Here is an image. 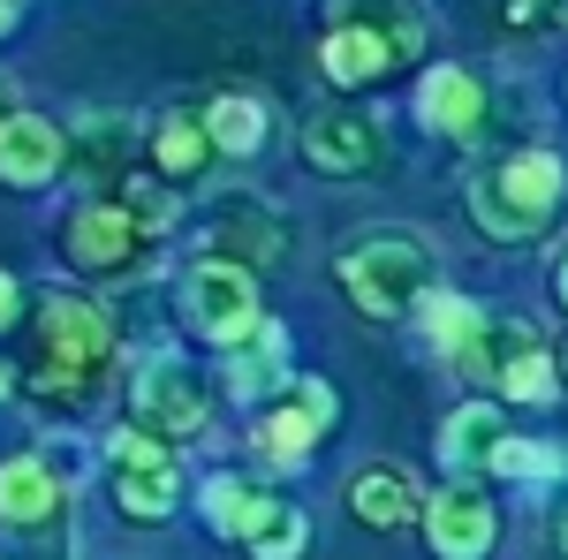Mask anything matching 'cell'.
<instances>
[{
	"label": "cell",
	"instance_id": "obj_1",
	"mask_svg": "<svg viewBox=\"0 0 568 560\" xmlns=\"http://www.w3.org/2000/svg\"><path fill=\"white\" fill-rule=\"evenodd\" d=\"M568 197V160L561 152H546V144H524V152H508V160H493V167L470 182V213L493 243H530L554 205Z\"/></svg>",
	"mask_w": 568,
	"mask_h": 560
},
{
	"label": "cell",
	"instance_id": "obj_2",
	"mask_svg": "<svg viewBox=\"0 0 568 560\" xmlns=\"http://www.w3.org/2000/svg\"><path fill=\"white\" fill-rule=\"evenodd\" d=\"M342 288L364 318H402V310H425L433 296V243L417 235H356L349 251L334 258Z\"/></svg>",
	"mask_w": 568,
	"mask_h": 560
},
{
	"label": "cell",
	"instance_id": "obj_3",
	"mask_svg": "<svg viewBox=\"0 0 568 560\" xmlns=\"http://www.w3.org/2000/svg\"><path fill=\"white\" fill-rule=\"evenodd\" d=\"M182 318H190V334L213 348H235L251 342L265 326V303H258V273H243V265H190L182 273Z\"/></svg>",
	"mask_w": 568,
	"mask_h": 560
},
{
	"label": "cell",
	"instance_id": "obj_4",
	"mask_svg": "<svg viewBox=\"0 0 568 560\" xmlns=\"http://www.w3.org/2000/svg\"><path fill=\"white\" fill-rule=\"evenodd\" d=\"M130 409H136V431H152L160 447L168 439H197V431L213 425V394H205V379L190 371V356H144L130 379Z\"/></svg>",
	"mask_w": 568,
	"mask_h": 560
},
{
	"label": "cell",
	"instance_id": "obj_5",
	"mask_svg": "<svg viewBox=\"0 0 568 560\" xmlns=\"http://www.w3.org/2000/svg\"><path fill=\"white\" fill-rule=\"evenodd\" d=\"M106 485H114V508L136 516V522L175 516V500H182L175 455H168L152 431H136V425H122L114 439H106Z\"/></svg>",
	"mask_w": 568,
	"mask_h": 560
},
{
	"label": "cell",
	"instance_id": "obj_6",
	"mask_svg": "<svg viewBox=\"0 0 568 560\" xmlns=\"http://www.w3.org/2000/svg\"><path fill=\"white\" fill-rule=\"evenodd\" d=\"M402 53H417V16H356V23H334L326 45H318V69L342 91L379 84Z\"/></svg>",
	"mask_w": 568,
	"mask_h": 560
},
{
	"label": "cell",
	"instance_id": "obj_7",
	"mask_svg": "<svg viewBox=\"0 0 568 560\" xmlns=\"http://www.w3.org/2000/svg\"><path fill=\"white\" fill-rule=\"evenodd\" d=\"M304 167L334 174V182H356V174H387V130L356 106H326L304 122Z\"/></svg>",
	"mask_w": 568,
	"mask_h": 560
},
{
	"label": "cell",
	"instance_id": "obj_8",
	"mask_svg": "<svg viewBox=\"0 0 568 560\" xmlns=\"http://www.w3.org/2000/svg\"><path fill=\"white\" fill-rule=\"evenodd\" d=\"M205 243H213L220 265H243V273H258V265L288 258V227H281V213H273L265 197H251V190H227V197L213 205Z\"/></svg>",
	"mask_w": 568,
	"mask_h": 560
},
{
	"label": "cell",
	"instance_id": "obj_9",
	"mask_svg": "<svg viewBox=\"0 0 568 560\" xmlns=\"http://www.w3.org/2000/svg\"><path fill=\"white\" fill-rule=\"evenodd\" d=\"M39 334H45V364L53 371H69V379H91L99 364H106V348H114V326H106V310L84 296H45L39 310Z\"/></svg>",
	"mask_w": 568,
	"mask_h": 560
},
{
	"label": "cell",
	"instance_id": "obj_10",
	"mask_svg": "<svg viewBox=\"0 0 568 560\" xmlns=\"http://www.w3.org/2000/svg\"><path fill=\"white\" fill-rule=\"evenodd\" d=\"M425 546L439 560H485L500 546V508L485 500L478 485H447L425 500Z\"/></svg>",
	"mask_w": 568,
	"mask_h": 560
},
{
	"label": "cell",
	"instance_id": "obj_11",
	"mask_svg": "<svg viewBox=\"0 0 568 560\" xmlns=\"http://www.w3.org/2000/svg\"><path fill=\"white\" fill-rule=\"evenodd\" d=\"M326 431H334V387H326V379H296L281 409H265L258 447H265V462H273V470H288V462H304Z\"/></svg>",
	"mask_w": 568,
	"mask_h": 560
},
{
	"label": "cell",
	"instance_id": "obj_12",
	"mask_svg": "<svg viewBox=\"0 0 568 560\" xmlns=\"http://www.w3.org/2000/svg\"><path fill=\"white\" fill-rule=\"evenodd\" d=\"M136 243H144V227L122 205H84V213L61 220V251H69V265H84V273H122L136 258Z\"/></svg>",
	"mask_w": 568,
	"mask_h": 560
},
{
	"label": "cell",
	"instance_id": "obj_13",
	"mask_svg": "<svg viewBox=\"0 0 568 560\" xmlns=\"http://www.w3.org/2000/svg\"><path fill=\"white\" fill-rule=\"evenodd\" d=\"M205 516H213L220 538H243V546H265L281 522L296 516L288 500H273L265 485H251V477H213V492H205Z\"/></svg>",
	"mask_w": 568,
	"mask_h": 560
},
{
	"label": "cell",
	"instance_id": "obj_14",
	"mask_svg": "<svg viewBox=\"0 0 568 560\" xmlns=\"http://www.w3.org/2000/svg\"><path fill=\"white\" fill-rule=\"evenodd\" d=\"M349 516L364 530H402V522L425 516V492H417V477L402 470V462H364L349 477Z\"/></svg>",
	"mask_w": 568,
	"mask_h": 560
},
{
	"label": "cell",
	"instance_id": "obj_15",
	"mask_svg": "<svg viewBox=\"0 0 568 560\" xmlns=\"http://www.w3.org/2000/svg\"><path fill=\"white\" fill-rule=\"evenodd\" d=\"M61 160H69V136L53 130L45 114H16L8 136H0V182L8 190H45L61 174Z\"/></svg>",
	"mask_w": 568,
	"mask_h": 560
},
{
	"label": "cell",
	"instance_id": "obj_16",
	"mask_svg": "<svg viewBox=\"0 0 568 560\" xmlns=\"http://www.w3.org/2000/svg\"><path fill=\"white\" fill-rule=\"evenodd\" d=\"M417 122L439 136H478L485 130V84L470 69H455V61H439L433 77L417 84Z\"/></svg>",
	"mask_w": 568,
	"mask_h": 560
},
{
	"label": "cell",
	"instance_id": "obj_17",
	"mask_svg": "<svg viewBox=\"0 0 568 560\" xmlns=\"http://www.w3.org/2000/svg\"><path fill=\"white\" fill-rule=\"evenodd\" d=\"M61 508V477L45 470L39 455H8L0 462V522L8 530H45Z\"/></svg>",
	"mask_w": 568,
	"mask_h": 560
},
{
	"label": "cell",
	"instance_id": "obj_18",
	"mask_svg": "<svg viewBox=\"0 0 568 560\" xmlns=\"http://www.w3.org/2000/svg\"><path fill=\"white\" fill-rule=\"evenodd\" d=\"M417 326H425V342H433L439 356H447V364L470 379L478 342H485V326H493V318H485L470 296H447V288H433V296H425V310H417Z\"/></svg>",
	"mask_w": 568,
	"mask_h": 560
},
{
	"label": "cell",
	"instance_id": "obj_19",
	"mask_svg": "<svg viewBox=\"0 0 568 560\" xmlns=\"http://www.w3.org/2000/svg\"><path fill=\"white\" fill-rule=\"evenodd\" d=\"M500 409L493 401H470V409H455L447 431H439V462L455 470V485H470L478 470H493V455H500Z\"/></svg>",
	"mask_w": 568,
	"mask_h": 560
},
{
	"label": "cell",
	"instance_id": "obj_20",
	"mask_svg": "<svg viewBox=\"0 0 568 560\" xmlns=\"http://www.w3.org/2000/svg\"><path fill=\"white\" fill-rule=\"evenodd\" d=\"M130 152H136L130 114H84L69 130V174H130Z\"/></svg>",
	"mask_w": 568,
	"mask_h": 560
},
{
	"label": "cell",
	"instance_id": "obj_21",
	"mask_svg": "<svg viewBox=\"0 0 568 560\" xmlns=\"http://www.w3.org/2000/svg\"><path fill=\"white\" fill-rule=\"evenodd\" d=\"M281 379H288V334H281V326H258V334H251V348H235L227 387L243 394L251 409H265V401L281 394Z\"/></svg>",
	"mask_w": 568,
	"mask_h": 560
},
{
	"label": "cell",
	"instance_id": "obj_22",
	"mask_svg": "<svg viewBox=\"0 0 568 560\" xmlns=\"http://www.w3.org/2000/svg\"><path fill=\"white\" fill-rule=\"evenodd\" d=\"M197 122H205V136H213V152H227V160H251V152L265 144V106L243 99V91H220Z\"/></svg>",
	"mask_w": 568,
	"mask_h": 560
},
{
	"label": "cell",
	"instance_id": "obj_23",
	"mask_svg": "<svg viewBox=\"0 0 568 560\" xmlns=\"http://www.w3.org/2000/svg\"><path fill=\"white\" fill-rule=\"evenodd\" d=\"M152 160H160L168 182H197V174L213 167V136H205V122H190V114H168L160 136H152Z\"/></svg>",
	"mask_w": 568,
	"mask_h": 560
},
{
	"label": "cell",
	"instance_id": "obj_24",
	"mask_svg": "<svg viewBox=\"0 0 568 560\" xmlns=\"http://www.w3.org/2000/svg\"><path fill=\"white\" fill-rule=\"evenodd\" d=\"M493 470L500 477H554L561 470V447H546V439H500Z\"/></svg>",
	"mask_w": 568,
	"mask_h": 560
},
{
	"label": "cell",
	"instance_id": "obj_25",
	"mask_svg": "<svg viewBox=\"0 0 568 560\" xmlns=\"http://www.w3.org/2000/svg\"><path fill=\"white\" fill-rule=\"evenodd\" d=\"M304 538H311L304 516H288L281 530H273V538H265V546H251V560H296V553H304Z\"/></svg>",
	"mask_w": 568,
	"mask_h": 560
},
{
	"label": "cell",
	"instance_id": "obj_26",
	"mask_svg": "<svg viewBox=\"0 0 568 560\" xmlns=\"http://www.w3.org/2000/svg\"><path fill=\"white\" fill-rule=\"evenodd\" d=\"M546 546L568 560V477L554 485V500H546Z\"/></svg>",
	"mask_w": 568,
	"mask_h": 560
},
{
	"label": "cell",
	"instance_id": "obj_27",
	"mask_svg": "<svg viewBox=\"0 0 568 560\" xmlns=\"http://www.w3.org/2000/svg\"><path fill=\"white\" fill-rule=\"evenodd\" d=\"M16 318H23V281H16V273H0V334H8Z\"/></svg>",
	"mask_w": 568,
	"mask_h": 560
},
{
	"label": "cell",
	"instance_id": "obj_28",
	"mask_svg": "<svg viewBox=\"0 0 568 560\" xmlns=\"http://www.w3.org/2000/svg\"><path fill=\"white\" fill-rule=\"evenodd\" d=\"M16 114H23V106H16V84L0 77V136H8V122H16Z\"/></svg>",
	"mask_w": 568,
	"mask_h": 560
},
{
	"label": "cell",
	"instance_id": "obj_29",
	"mask_svg": "<svg viewBox=\"0 0 568 560\" xmlns=\"http://www.w3.org/2000/svg\"><path fill=\"white\" fill-rule=\"evenodd\" d=\"M554 379H568V334L554 342Z\"/></svg>",
	"mask_w": 568,
	"mask_h": 560
},
{
	"label": "cell",
	"instance_id": "obj_30",
	"mask_svg": "<svg viewBox=\"0 0 568 560\" xmlns=\"http://www.w3.org/2000/svg\"><path fill=\"white\" fill-rule=\"evenodd\" d=\"M0 31H16V8H0Z\"/></svg>",
	"mask_w": 568,
	"mask_h": 560
},
{
	"label": "cell",
	"instance_id": "obj_31",
	"mask_svg": "<svg viewBox=\"0 0 568 560\" xmlns=\"http://www.w3.org/2000/svg\"><path fill=\"white\" fill-rule=\"evenodd\" d=\"M561 303H568V258H561Z\"/></svg>",
	"mask_w": 568,
	"mask_h": 560
},
{
	"label": "cell",
	"instance_id": "obj_32",
	"mask_svg": "<svg viewBox=\"0 0 568 560\" xmlns=\"http://www.w3.org/2000/svg\"><path fill=\"white\" fill-rule=\"evenodd\" d=\"M0 394H8V371H0Z\"/></svg>",
	"mask_w": 568,
	"mask_h": 560
}]
</instances>
